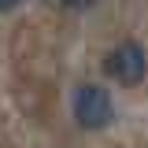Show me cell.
Returning <instances> with one entry per match:
<instances>
[{
  "label": "cell",
  "instance_id": "cell-2",
  "mask_svg": "<svg viewBox=\"0 0 148 148\" xmlns=\"http://www.w3.org/2000/svg\"><path fill=\"white\" fill-rule=\"evenodd\" d=\"M104 71H108L111 82H119V85H141L148 74V56L145 48L137 45V41H119L108 56H104Z\"/></svg>",
  "mask_w": 148,
  "mask_h": 148
},
{
  "label": "cell",
  "instance_id": "cell-1",
  "mask_svg": "<svg viewBox=\"0 0 148 148\" xmlns=\"http://www.w3.org/2000/svg\"><path fill=\"white\" fill-rule=\"evenodd\" d=\"M71 111H74V122L82 130H104V126H111V119H115V100H111V92L104 89V85L85 82V85L74 89Z\"/></svg>",
  "mask_w": 148,
  "mask_h": 148
},
{
  "label": "cell",
  "instance_id": "cell-3",
  "mask_svg": "<svg viewBox=\"0 0 148 148\" xmlns=\"http://www.w3.org/2000/svg\"><path fill=\"white\" fill-rule=\"evenodd\" d=\"M59 4H63L67 11H89V8H96V4H100V0H59Z\"/></svg>",
  "mask_w": 148,
  "mask_h": 148
},
{
  "label": "cell",
  "instance_id": "cell-4",
  "mask_svg": "<svg viewBox=\"0 0 148 148\" xmlns=\"http://www.w3.org/2000/svg\"><path fill=\"white\" fill-rule=\"evenodd\" d=\"M18 0H0V15H8V11H15Z\"/></svg>",
  "mask_w": 148,
  "mask_h": 148
}]
</instances>
